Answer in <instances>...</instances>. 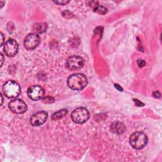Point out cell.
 Returning a JSON list of instances; mask_svg holds the SVG:
<instances>
[{"label": "cell", "mask_w": 162, "mask_h": 162, "mask_svg": "<svg viewBox=\"0 0 162 162\" xmlns=\"http://www.w3.org/2000/svg\"><path fill=\"white\" fill-rule=\"evenodd\" d=\"M67 84L73 90H82L87 86V79L83 73H75L69 77Z\"/></svg>", "instance_id": "cell-1"}, {"label": "cell", "mask_w": 162, "mask_h": 162, "mask_svg": "<svg viewBox=\"0 0 162 162\" xmlns=\"http://www.w3.org/2000/svg\"><path fill=\"white\" fill-rule=\"evenodd\" d=\"M3 91L5 96L9 98H14L19 95L21 88L15 81L9 80L3 85Z\"/></svg>", "instance_id": "cell-2"}, {"label": "cell", "mask_w": 162, "mask_h": 162, "mask_svg": "<svg viewBox=\"0 0 162 162\" xmlns=\"http://www.w3.org/2000/svg\"><path fill=\"white\" fill-rule=\"evenodd\" d=\"M147 143L146 135L142 132H134L130 138V144L134 149L140 150L143 148Z\"/></svg>", "instance_id": "cell-3"}, {"label": "cell", "mask_w": 162, "mask_h": 162, "mask_svg": "<svg viewBox=\"0 0 162 162\" xmlns=\"http://www.w3.org/2000/svg\"><path fill=\"white\" fill-rule=\"evenodd\" d=\"M71 118L74 122L83 124L89 118V112L85 108H78L72 112Z\"/></svg>", "instance_id": "cell-4"}, {"label": "cell", "mask_w": 162, "mask_h": 162, "mask_svg": "<svg viewBox=\"0 0 162 162\" xmlns=\"http://www.w3.org/2000/svg\"><path fill=\"white\" fill-rule=\"evenodd\" d=\"M84 64V59L79 56L73 55L69 57L66 62V68L71 70H77L82 68Z\"/></svg>", "instance_id": "cell-5"}, {"label": "cell", "mask_w": 162, "mask_h": 162, "mask_svg": "<svg viewBox=\"0 0 162 162\" xmlns=\"http://www.w3.org/2000/svg\"><path fill=\"white\" fill-rule=\"evenodd\" d=\"M40 41V37L36 34H30L24 39V46L28 50H33L36 48Z\"/></svg>", "instance_id": "cell-6"}, {"label": "cell", "mask_w": 162, "mask_h": 162, "mask_svg": "<svg viewBox=\"0 0 162 162\" xmlns=\"http://www.w3.org/2000/svg\"><path fill=\"white\" fill-rule=\"evenodd\" d=\"M8 106L10 110L15 113H24L27 110V105L20 99H15L11 101Z\"/></svg>", "instance_id": "cell-7"}, {"label": "cell", "mask_w": 162, "mask_h": 162, "mask_svg": "<svg viewBox=\"0 0 162 162\" xmlns=\"http://www.w3.org/2000/svg\"><path fill=\"white\" fill-rule=\"evenodd\" d=\"M5 54L9 57H14L18 52V45L17 42L14 39H8L4 45Z\"/></svg>", "instance_id": "cell-8"}, {"label": "cell", "mask_w": 162, "mask_h": 162, "mask_svg": "<svg viewBox=\"0 0 162 162\" xmlns=\"http://www.w3.org/2000/svg\"><path fill=\"white\" fill-rule=\"evenodd\" d=\"M28 95L31 99L37 101L44 97V91L42 87L39 86H33L28 89Z\"/></svg>", "instance_id": "cell-9"}, {"label": "cell", "mask_w": 162, "mask_h": 162, "mask_svg": "<svg viewBox=\"0 0 162 162\" xmlns=\"http://www.w3.org/2000/svg\"><path fill=\"white\" fill-rule=\"evenodd\" d=\"M48 118V113L44 111L39 112L31 117L30 122L33 126H39L43 125Z\"/></svg>", "instance_id": "cell-10"}, {"label": "cell", "mask_w": 162, "mask_h": 162, "mask_svg": "<svg viewBox=\"0 0 162 162\" xmlns=\"http://www.w3.org/2000/svg\"><path fill=\"white\" fill-rule=\"evenodd\" d=\"M111 130L113 133L120 134L125 131V125L120 122H115L111 125Z\"/></svg>", "instance_id": "cell-11"}, {"label": "cell", "mask_w": 162, "mask_h": 162, "mask_svg": "<svg viewBox=\"0 0 162 162\" xmlns=\"http://www.w3.org/2000/svg\"><path fill=\"white\" fill-rule=\"evenodd\" d=\"M68 113V110H65V109H63L58 111L57 112L55 113L52 116V119L53 120H60L61 118H62L63 117H64Z\"/></svg>", "instance_id": "cell-12"}, {"label": "cell", "mask_w": 162, "mask_h": 162, "mask_svg": "<svg viewBox=\"0 0 162 162\" xmlns=\"http://www.w3.org/2000/svg\"><path fill=\"white\" fill-rule=\"evenodd\" d=\"M48 25L46 23H37L34 25V29L38 33H43L46 31Z\"/></svg>", "instance_id": "cell-13"}, {"label": "cell", "mask_w": 162, "mask_h": 162, "mask_svg": "<svg viewBox=\"0 0 162 162\" xmlns=\"http://www.w3.org/2000/svg\"><path fill=\"white\" fill-rule=\"evenodd\" d=\"M94 11H95L98 13H99V14L104 15V14H105V13H106L107 9L106 8H105L104 6L96 5L94 8Z\"/></svg>", "instance_id": "cell-14"}, {"label": "cell", "mask_w": 162, "mask_h": 162, "mask_svg": "<svg viewBox=\"0 0 162 162\" xmlns=\"http://www.w3.org/2000/svg\"><path fill=\"white\" fill-rule=\"evenodd\" d=\"M69 2V1H54V3H55L59 5H65L68 4Z\"/></svg>", "instance_id": "cell-15"}, {"label": "cell", "mask_w": 162, "mask_h": 162, "mask_svg": "<svg viewBox=\"0 0 162 162\" xmlns=\"http://www.w3.org/2000/svg\"><path fill=\"white\" fill-rule=\"evenodd\" d=\"M138 65L139 66V67H143L145 65L146 63L144 60H139L138 62Z\"/></svg>", "instance_id": "cell-16"}, {"label": "cell", "mask_w": 162, "mask_h": 162, "mask_svg": "<svg viewBox=\"0 0 162 162\" xmlns=\"http://www.w3.org/2000/svg\"><path fill=\"white\" fill-rule=\"evenodd\" d=\"M134 102L136 103V104L138 106H143V105H144V104H143V103H141V101H139L138 100V99H134Z\"/></svg>", "instance_id": "cell-17"}, {"label": "cell", "mask_w": 162, "mask_h": 162, "mask_svg": "<svg viewBox=\"0 0 162 162\" xmlns=\"http://www.w3.org/2000/svg\"><path fill=\"white\" fill-rule=\"evenodd\" d=\"M154 96L155 98H160V93L158 91H155L154 93Z\"/></svg>", "instance_id": "cell-18"}, {"label": "cell", "mask_w": 162, "mask_h": 162, "mask_svg": "<svg viewBox=\"0 0 162 162\" xmlns=\"http://www.w3.org/2000/svg\"><path fill=\"white\" fill-rule=\"evenodd\" d=\"M1 37H2V43H1V46H2V45L3 44V43H4V36H3V33H1Z\"/></svg>", "instance_id": "cell-19"}, {"label": "cell", "mask_w": 162, "mask_h": 162, "mask_svg": "<svg viewBox=\"0 0 162 162\" xmlns=\"http://www.w3.org/2000/svg\"><path fill=\"white\" fill-rule=\"evenodd\" d=\"M115 87H116V88H117L118 89H119L120 91H122V89L121 88V87L118 85V84H115Z\"/></svg>", "instance_id": "cell-20"}, {"label": "cell", "mask_w": 162, "mask_h": 162, "mask_svg": "<svg viewBox=\"0 0 162 162\" xmlns=\"http://www.w3.org/2000/svg\"><path fill=\"white\" fill-rule=\"evenodd\" d=\"M1 56H2V65L3 63V61H4V58H3V55H2V54L1 55Z\"/></svg>", "instance_id": "cell-21"}, {"label": "cell", "mask_w": 162, "mask_h": 162, "mask_svg": "<svg viewBox=\"0 0 162 162\" xmlns=\"http://www.w3.org/2000/svg\"><path fill=\"white\" fill-rule=\"evenodd\" d=\"M1 98H2V103H1V105H2V104H3V99L2 94V95H1Z\"/></svg>", "instance_id": "cell-22"}, {"label": "cell", "mask_w": 162, "mask_h": 162, "mask_svg": "<svg viewBox=\"0 0 162 162\" xmlns=\"http://www.w3.org/2000/svg\"><path fill=\"white\" fill-rule=\"evenodd\" d=\"M1 3H2V7H3V3H3V2H1Z\"/></svg>", "instance_id": "cell-23"}]
</instances>
